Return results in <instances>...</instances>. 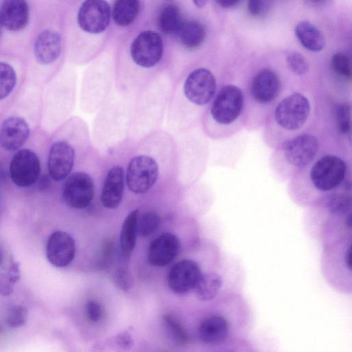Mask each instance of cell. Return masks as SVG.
I'll list each match as a JSON object with an SVG mask.
<instances>
[{"label":"cell","mask_w":352,"mask_h":352,"mask_svg":"<svg viewBox=\"0 0 352 352\" xmlns=\"http://www.w3.org/2000/svg\"><path fill=\"white\" fill-rule=\"evenodd\" d=\"M351 173L344 159L334 154L324 155L290 180L292 197L298 204L314 206L332 193L351 190Z\"/></svg>","instance_id":"6da1fadb"},{"label":"cell","mask_w":352,"mask_h":352,"mask_svg":"<svg viewBox=\"0 0 352 352\" xmlns=\"http://www.w3.org/2000/svg\"><path fill=\"white\" fill-rule=\"evenodd\" d=\"M319 151V142L313 135L303 133L285 141L281 148L283 166L275 173L285 180H291L309 166Z\"/></svg>","instance_id":"7a4b0ae2"},{"label":"cell","mask_w":352,"mask_h":352,"mask_svg":"<svg viewBox=\"0 0 352 352\" xmlns=\"http://www.w3.org/2000/svg\"><path fill=\"white\" fill-rule=\"evenodd\" d=\"M309 112L308 99L299 93H294L278 104L274 111V118L280 126L293 131L304 124Z\"/></svg>","instance_id":"3957f363"},{"label":"cell","mask_w":352,"mask_h":352,"mask_svg":"<svg viewBox=\"0 0 352 352\" xmlns=\"http://www.w3.org/2000/svg\"><path fill=\"white\" fill-rule=\"evenodd\" d=\"M158 174V165L153 158L144 155H137L128 165L126 184L131 192L143 194L154 185Z\"/></svg>","instance_id":"277c9868"},{"label":"cell","mask_w":352,"mask_h":352,"mask_svg":"<svg viewBox=\"0 0 352 352\" xmlns=\"http://www.w3.org/2000/svg\"><path fill=\"white\" fill-rule=\"evenodd\" d=\"M163 50L161 36L155 31L144 30L132 42L130 52L132 60L137 65L150 68L160 60Z\"/></svg>","instance_id":"5b68a950"},{"label":"cell","mask_w":352,"mask_h":352,"mask_svg":"<svg viewBox=\"0 0 352 352\" xmlns=\"http://www.w3.org/2000/svg\"><path fill=\"white\" fill-rule=\"evenodd\" d=\"M243 105V95L236 86L228 85L222 87L214 98L210 113L218 123L232 122L240 115Z\"/></svg>","instance_id":"8992f818"},{"label":"cell","mask_w":352,"mask_h":352,"mask_svg":"<svg viewBox=\"0 0 352 352\" xmlns=\"http://www.w3.org/2000/svg\"><path fill=\"white\" fill-rule=\"evenodd\" d=\"M12 182L19 187H28L38 179L41 164L37 155L30 149H21L12 157L10 167Z\"/></svg>","instance_id":"52a82bcc"},{"label":"cell","mask_w":352,"mask_h":352,"mask_svg":"<svg viewBox=\"0 0 352 352\" xmlns=\"http://www.w3.org/2000/svg\"><path fill=\"white\" fill-rule=\"evenodd\" d=\"M94 195L93 179L86 173L75 172L67 177L63 189V198L69 207L84 208L90 204Z\"/></svg>","instance_id":"ba28073f"},{"label":"cell","mask_w":352,"mask_h":352,"mask_svg":"<svg viewBox=\"0 0 352 352\" xmlns=\"http://www.w3.org/2000/svg\"><path fill=\"white\" fill-rule=\"evenodd\" d=\"M109 4L103 0H88L80 6L77 21L84 32L89 34H100L104 32L110 21Z\"/></svg>","instance_id":"9c48e42d"},{"label":"cell","mask_w":352,"mask_h":352,"mask_svg":"<svg viewBox=\"0 0 352 352\" xmlns=\"http://www.w3.org/2000/svg\"><path fill=\"white\" fill-rule=\"evenodd\" d=\"M216 89V80L210 71L205 68L193 70L186 78L184 91L189 101L197 105L208 103Z\"/></svg>","instance_id":"30bf717a"},{"label":"cell","mask_w":352,"mask_h":352,"mask_svg":"<svg viewBox=\"0 0 352 352\" xmlns=\"http://www.w3.org/2000/svg\"><path fill=\"white\" fill-rule=\"evenodd\" d=\"M203 272L199 264L192 259L176 263L167 276V283L174 293L183 294L194 289Z\"/></svg>","instance_id":"8fae6325"},{"label":"cell","mask_w":352,"mask_h":352,"mask_svg":"<svg viewBox=\"0 0 352 352\" xmlns=\"http://www.w3.org/2000/svg\"><path fill=\"white\" fill-rule=\"evenodd\" d=\"M76 247L72 236L64 231H55L50 236L46 246V256L54 267H65L75 256Z\"/></svg>","instance_id":"7c38bea8"},{"label":"cell","mask_w":352,"mask_h":352,"mask_svg":"<svg viewBox=\"0 0 352 352\" xmlns=\"http://www.w3.org/2000/svg\"><path fill=\"white\" fill-rule=\"evenodd\" d=\"M75 158L73 147L65 141L54 142L50 150L47 166L50 177L61 181L67 177L72 170Z\"/></svg>","instance_id":"4fadbf2b"},{"label":"cell","mask_w":352,"mask_h":352,"mask_svg":"<svg viewBox=\"0 0 352 352\" xmlns=\"http://www.w3.org/2000/svg\"><path fill=\"white\" fill-rule=\"evenodd\" d=\"M179 248V239L175 234L164 232L151 243L147 253L148 261L155 267L165 266L175 259Z\"/></svg>","instance_id":"5bb4252c"},{"label":"cell","mask_w":352,"mask_h":352,"mask_svg":"<svg viewBox=\"0 0 352 352\" xmlns=\"http://www.w3.org/2000/svg\"><path fill=\"white\" fill-rule=\"evenodd\" d=\"M30 135L28 122L19 116H10L0 126V146L8 151L19 149Z\"/></svg>","instance_id":"9a60e30c"},{"label":"cell","mask_w":352,"mask_h":352,"mask_svg":"<svg viewBox=\"0 0 352 352\" xmlns=\"http://www.w3.org/2000/svg\"><path fill=\"white\" fill-rule=\"evenodd\" d=\"M280 88V79L276 73L270 69H263L252 80L251 94L256 101L266 104L277 97Z\"/></svg>","instance_id":"2e32d148"},{"label":"cell","mask_w":352,"mask_h":352,"mask_svg":"<svg viewBox=\"0 0 352 352\" xmlns=\"http://www.w3.org/2000/svg\"><path fill=\"white\" fill-rule=\"evenodd\" d=\"M62 41L60 34L54 30H45L37 36L34 45L36 60L43 65L50 64L60 55Z\"/></svg>","instance_id":"e0dca14e"},{"label":"cell","mask_w":352,"mask_h":352,"mask_svg":"<svg viewBox=\"0 0 352 352\" xmlns=\"http://www.w3.org/2000/svg\"><path fill=\"white\" fill-rule=\"evenodd\" d=\"M29 19V7L23 0L4 1L0 10V21L3 26L13 32L25 28Z\"/></svg>","instance_id":"ac0fdd59"},{"label":"cell","mask_w":352,"mask_h":352,"mask_svg":"<svg viewBox=\"0 0 352 352\" xmlns=\"http://www.w3.org/2000/svg\"><path fill=\"white\" fill-rule=\"evenodd\" d=\"M124 191V170L120 166L109 169L105 177L100 201L104 207L109 209L117 208L122 199Z\"/></svg>","instance_id":"d6986e66"},{"label":"cell","mask_w":352,"mask_h":352,"mask_svg":"<svg viewBox=\"0 0 352 352\" xmlns=\"http://www.w3.org/2000/svg\"><path fill=\"white\" fill-rule=\"evenodd\" d=\"M229 325L221 316H212L204 319L198 328V336L201 341L206 344H217L227 336Z\"/></svg>","instance_id":"ffe728a7"},{"label":"cell","mask_w":352,"mask_h":352,"mask_svg":"<svg viewBox=\"0 0 352 352\" xmlns=\"http://www.w3.org/2000/svg\"><path fill=\"white\" fill-rule=\"evenodd\" d=\"M223 281V277L217 271L203 272L193 290L199 300L210 301L219 294Z\"/></svg>","instance_id":"44dd1931"},{"label":"cell","mask_w":352,"mask_h":352,"mask_svg":"<svg viewBox=\"0 0 352 352\" xmlns=\"http://www.w3.org/2000/svg\"><path fill=\"white\" fill-rule=\"evenodd\" d=\"M175 35L183 47L193 49L204 42L206 36V29L199 21L184 20Z\"/></svg>","instance_id":"7402d4cb"},{"label":"cell","mask_w":352,"mask_h":352,"mask_svg":"<svg viewBox=\"0 0 352 352\" xmlns=\"http://www.w3.org/2000/svg\"><path fill=\"white\" fill-rule=\"evenodd\" d=\"M139 214L138 210L131 211L122 226L120 236V250L122 256L126 261L129 259L135 245Z\"/></svg>","instance_id":"603a6c76"},{"label":"cell","mask_w":352,"mask_h":352,"mask_svg":"<svg viewBox=\"0 0 352 352\" xmlns=\"http://www.w3.org/2000/svg\"><path fill=\"white\" fill-rule=\"evenodd\" d=\"M295 34L302 45L308 50L319 52L325 45V38L322 32L309 21L299 22L296 25Z\"/></svg>","instance_id":"cb8c5ba5"},{"label":"cell","mask_w":352,"mask_h":352,"mask_svg":"<svg viewBox=\"0 0 352 352\" xmlns=\"http://www.w3.org/2000/svg\"><path fill=\"white\" fill-rule=\"evenodd\" d=\"M140 2L137 0H118L114 2L112 16L118 25L127 26L137 18L140 10Z\"/></svg>","instance_id":"d4e9b609"},{"label":"cell","mask_w":352,"mask_h":352,"mask_svg":"<svg viewBox=\"0 0 352 352\" xmlns=\"http://www.w3.org/2000/svg\"><path fill=\"white\" fill-rule=\"evenodd\" d=\"M184 21L179 9L175 5L164 6L158 16V26L164 34H175Z\"/></svg>","instance_id":"484cf974"},{"label":"cell","mask_w":352,"mask_h":352,"mask_svg":"<svg viewBox=\"0 0 352 352\" xmlns=\"http://www.w3.org/2000/svg\"><path fill=\"white\" fill-rule=\"evenodd\" d=\"M21 277L19 263L12 260L8 268L0 272V295L10 296Z\"/></svg>","instance_id":"4316f807"},{"label":"cell","mask_w":352,"mask_h":352,"mask_svg":"<svg viewBox=\"0 0 352 352\" xmlns=\"http://www.w3.org/2000/svg\"><path fill=\"white\" fill-rule=\"evenodd\" d=\"M16 82V75L13 67L0 62V100L8 97L13 91Z\"/></svg>","instance_id":"83f0119b"},{"label":"cell","mask_w":352,"mask_h":352,"mask_svg":"<svg viewBox=\"0 0 352 352\" xmlns=\"http://www.w3.org/2000/svg\"><path fill=\"white\" fill-rule=\"evenodd\" d=\"M160 223V217L154 212H146L139 217L138 234L146 237L155 232Z\"/></svg>","instance_id":"f1b7e54d"},{"label":"cell","mask_w":352,"mask_h":352,"mask_svg":"<svg viewBox=\"0 0 352 352\" xmlns=\"http://www.w3.org/2000/svg\"><path fill=\"white\" fill-rule=\"evenodd\" d=\"M163 320L170 338L176 343L182 345L188 342V334L177 320L170 316L166 315L163 316Z\"/></svg>","instance_id":"f546056e"},{"label":"cell","mask_w":352,"mask_h":352,"mask_svg":"<svg viewBox=\"0 0 352 352\" xmlns=\"http://www.w3.org/2000/svg\"><path fill=\"white\" fill-rule=\"evenodd\" d=\"M332 66L335 72L340 76L350 79L351 77V64L348 55L343 52H338L332 57Z\"/></svg>","instance_id":"4dcf8cb0"},{"label":"cell","mask_w":352,"mask_h":352,"mask_svg":"<svg viewBox=\"0 0 352 352\" xmlns=\"http://www.w3.org/2000/svg\"><path fill=\"white\" fill-rule=\"evenodd\" d=\"M28 310L20 305H12L7 313V323L12 328H17L23 326L27 320Z\"/></svg>","instance_id":"1f68e13d"},{"label":"cell","mask_w":352,"mask_h":352,"mask_svg":"<svg viewBox=\"0 0 352 352\" xmlns=\"http://www.w3.org/2000/svg\"><path fill=\"white\" fill-rule=\"evenodd\" d=\"M286 62L289 70L296 74H305L308 69V63L305 57L299 52H293L286 58Z\"/></svg>","instance_id":"d6a6232c"},{"label":"cell","mask_w":352,"mask_h":352,"mask_svg":"<svg viewBox=\"0 0 352 352\" xmlns=\"http://www.w3.org/2000/svg\"><path fill=\"white\" fill-rule=\"evenodd\" d=\"M338 124L340 131L346 135H351V107L348 104L340 105L337 111Z\"/></svg>","instance_id":"836d02e7"},{"label":"cell","mask_w":352,"mask_h":352,"mask_svg":"<svg viewBox=\"0 0 352 352\" xmlns=\"http://www.w3.org/2000/svg\"><path fill=\"white\" fill-rule=\"evenodd\" d=\"M270 2L267 1L250 0L248 3V12L254 16L263 15L267 12Z\"/></svg>","instance_id":"e575fe53"},{"label":"cell","mask_w":352,"mask_h":352,"mask_svg":"<svg viewBox=\"0 0 352 352\" xmlns=\"http://www.w3.org/2000/svg\"><path fill=\"white\" fill-rule=\"evenodd\" d=\"M115 281L118 287L122 290H128L130 287L131 283L128 269L124 264L118 268L115 275Z\"/></svg>","instance_id":"d590c367"},{"label":"cell","mask_w":352,"mask_h":352,"mask_svg":"<svg viewBox=\"0 0 352 352\" xmlns=\"http://www.w3.org/2000/svg\"><path fill=\"white\" fill-rule=\"evenodd\" d=\"M87 318L92 322H97L101 318L102 309L100 304L95 300H89L85 306Z\"/></svg>","instance_id":"8d00e7d4"},{"label":"cell","mask_w":352,"mask_h":352,"mask_svg":"<svg viewBox=\"0 0 352 352\" xmlns=\"http://www.w3.org/2000/svg\"><path fill=\"white\" fill-rule=\"evenodd\" d=\"M116 343L124 349H130L133 346V339L126 331L119 333L116 336Z\"/></svg>","instance_id":"74e56055"},{"label":"cell","mask_w":352,"mask_h":352,"mask_svg":"<svg viewBox=\"0 0 352 352\" xmlns=\"http://www.w3.org/2000/svg\"><path fill=\"white\" fill-rule=\"evenodd\" d=\"M240 2L241 1H238V0H236H236L235 1L223 0V1H216V3L219 5V6L224 8H234V7L237 6L240 3Z\"/></svg>","instance_id":"f35d334b"},{"label":"cell","mask_w":352,"mask_h":352,"mask_svg":"<svg viewBox=\"0 0 352 352\" xmlns=\"http://www.w3.org/2000/svg\"><path fill=\"white\" fill-rule=\"evenodd\" d=\"M39 188L41 190H44L46 188V187L48 186L49 184V180H48V177H46L45 175V176H43L41 179H40V182H39Z\"/></svg>","instance_id":"ab89813d"},{"label":"cell","mask_w":352,"mask_h":352,"mask_svg":"<svg viewBox=\"0 0 352 352\" xmlns=\"http://www.w3.org/2000/svg\"><path fill=\"white\" fill-rule=\"evenodd\" d=\"M193 3L196 5V6L199 8H203L206 4V1L203 0H198V1H194Z\"/></svg>","instance_id":"60d3db41"},{"label":"cell","mask_w":352,"mask_h":352,"mask_svg":"<svg viewBox=\"0 0 352 352\" xmlns=\"http://www.w3.org/2000/svg\"><path fill=\"white\" fill-rule=\"evenodd\" d=\"M3 252L0 248V265H1V263L3 262Z\"/></svg>","instance_id":"b9f144b4"},{"label":"cell","mask_w":352,"mask_h":352,"mask_svg":"<svg viewBox=\"0 0 352 352\" xmlns=\"http://www.w3.org/2000/svg\"><path fill=\"white\" fill-rule=\"evenodd\" d=\"M1 21H0V28H1Z\"/></svg>","instance_id":"7bdbcfd3"}]
</instances>
